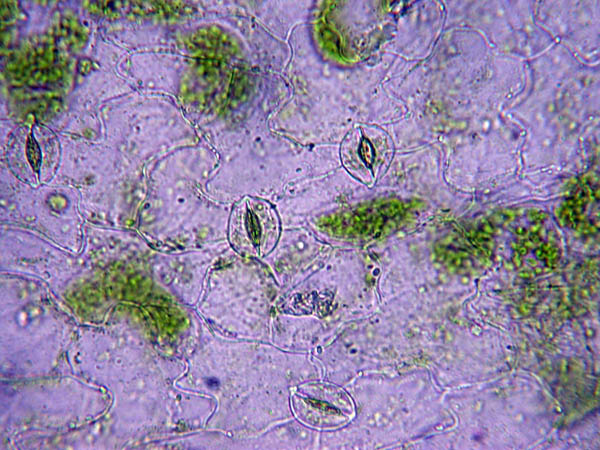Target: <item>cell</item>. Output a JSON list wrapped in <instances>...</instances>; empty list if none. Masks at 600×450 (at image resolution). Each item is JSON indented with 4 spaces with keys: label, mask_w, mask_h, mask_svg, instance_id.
I'll use <instances>...</instances> for the list:
<instances>
[{
    "label": "cell",
    "mask_w": 600,
    "mask_h": 450,
    "mask_svg": "<svg viewBox=\"0 0 600 450\" xmlns=\"http://www.w3.org/2000/svg\"><path fill=\"white\" fill-rule=\"evenodd\" d=\"M291 408L301 423L321 430L342 427L355 416V406L348 393L325 382L296 387L291 394Z\"/></svg>",
    "instance_id": "6da1fadb"
},
{
    "label": "cell",
    "mask_w": 600,
    "mask_h": 450,
    "mask_svg": "<svg viewBox=\"0 0 600 450\" xmlns=\"http://www.w3.org/2000/svg\"><path fill=\"white\" fill-rule=\"evenodd\" d=\"M279 230L278 215L269 202L244 197L235 205L229 235L231 244L242 255H266L276 245Z\"/></svg>",
    "instance_id": "7a4b0ae2"
},
{
    "label": "cell",
    "mask_w": 600,
    "mask_h": 450,
    "mask_svg": "<svg viewBox=\"0 0 600 450\" xmlns=\"http://www.w3.org/2000/svg\"><path fill=\"white\" fill-rule=\"evenodd\" d=\"M340 158L345 169L363 183L375 178L380 164L377 136L370 129L353 128L340 147Z\"/></svg>",
    "instance_id": "3957f363"
}]
</instances>
